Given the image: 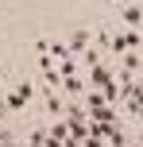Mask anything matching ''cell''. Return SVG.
<instances>
[{
  "mask_svg": "<svg viewBox=\"0 0 143 147\" xmlns=\"http://www.w3.org/2000/svg\"><path fill=\"white\" fill-rule=\"evenodd\" d=\"M128 51H143V35L139 31H112V47H108V54H116V58H120V54H128Z\"/></svg>",
  "mask_w": 143,
  "mask_h": 147,
  "instance_id": "cell-1",
  "label": "cell"
},
{
  "mask_svg": "<svg viewBox=\"0 0 143 147\" xmlns=\"http://www.w3.org/2000/svg\"><path fill=\"white\" fill-rule=\"evenodd\" d=\"M89 47H93V31H89V27H77L74 35H70V43H66V51L74 54V58H81V54L89 51Z\"/></svg>",
  "mask_w": 143,
  "mask_h": 147,
  "instance_id": "cell-2",
  "label": "cell"
},
{
  "mask_svg": "<svg viewBox=\"0 0 143 147\" xmlns=\"http://www.w3.org/2000/svg\"><path fill=\"white\" fill-rule=\"evenodd\" d=\"M120 16H124V23H128L132 31H139V27H143V4H124V8H120Z\"/></svg>",
  "mask_w": 143,
  "mask_h": 147,
  "instance_id": "cell-3",
  "label": "cell"
},
{
  "mask_svg": "<svg viewBox=\"0 0 143 147\" xmlns=\"http://www.w3.org/2000/svg\"><path fill=\"white\" fill-rule=\"evenodd\" d=\"M89 81H93L97 89H108V85H112V70H108V66H93Z\"/></svg>",
  "mask_w": 143,
  "mask_h": 147,
  "instance_id": "cell-4",
  "label": "cell"
},
{
  "mask_svg": "<svg viewBox=\"0 0 143 147\" xmlns=\"http://www.w3.org/2000/svg\"><path fill=\"white\" fill-rule=\"evenodd\" d=\"M62 109H66V101H62L58 93H50V89H46V112H50V116H58Z\"/></svg>",
  "mask_w": 143,
  "mask_h": 147,
  "instance_id": "cell-5",
  "label": "cell"
},
{
  "mask_svg": "<svg viewBox=\"0 0 143 147\" xmlns=\"http://www.w3.org/2000/svg\"><path fill=\"white\" fill-rule=\"evenodd\" d=\"M120 4H136V0H120Z\"/></svg>",
  "mask_w": 143,
  "mask_h": 147,
  "instance_id": "cell-6",
  "label": "cell"
},
{
  "mask_svg": "<svg viewBox=\"0 0 143 147\" xmlns=\"http://www.w3.org/2000/svg\"><path fill=\"white\" fill-rule=\"evenodd\" d=\"M0 136H4V128H0Z\"/></svg>",
  "mask_w": 143,
  "mask_h": 147,
  "instance_id": "cell-7",
  "label": "cell"
}]
</instances>
